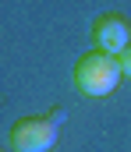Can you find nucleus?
Masks as SVG:
<instances>
[{
  "instance_id": "obj_1",
  "label": "nucleus",
  "mask_w": 131,
  "mask_h": 152,
  "mask_svg": "<svg viewBox=\"0 0 131 152\" xmlns=\"http://www.w3.org/2000/svg\"><path fill=\"white\" fill-rule=\"evenodd\" d=\"M121 64H117V57H110V53H99V50H89L78 57V64H75V88L89 96V99H103V96H110L113 88H117V81H121Z\"/></svg>"
},
{
  "instance_id": "obj_2",
  "label": "nucleus",
  "mask_w": 131,
  "mask_h": 152,
  "mask_svg": "<svg viewBox=\"0 0 131 152\" xmlns=\"http://www.w3.org/2000/svg\"><path fill=\"white\" fill-rule=\"evenodd\" d=\"M57 134H60V124L50 120V117H21L14 120L11 127V149L14 152H50L57 145Z\"/></svg>"
},
{
  "instance_id": "obj_3",
  "label": "nucleus",
  "mask_w": 131,
  "mask_h": 152,
  "mask_svg": "<svg viewBox=\"0 0 131 152\" xmlns=\"http://www.w3.org/2000/svg\"><path fill=\"white\" fill-rule=\"evenodd\" d=\"M131 46V21L124 14H99L92 21V50L121 57Z\"/></svg>"
},
{
  "instance_id": "obj_4",
  "label": "nucleus",
  "mask_w": 131,
  "mask_h": 152,
  "mask_svg": "<svg viewBox=\"0 0 131 152\" xmlns=\"http://www.w3.org/2000/svg\"><path fill=\"white\" fill-rule=\"evenodd\" d=\"M117 64H121V75H124V78H131V46L121 53V57H117Z\"/></svg>"
},
{
  "instance_id": "obj_5",
  "label": "nucleus",
  "mask_w": 131,
  "mask_h": 152,
  "mask_svg": "<svg viewBox=\"0 0 131 152\" xmlns=\"http://www.w3.org/2000/svg\"><path fill=\"white\" fill-rule=\"evenodd\" d=\"M0 152H7V149H0Z\"/></svg>"
}]
</instances>
